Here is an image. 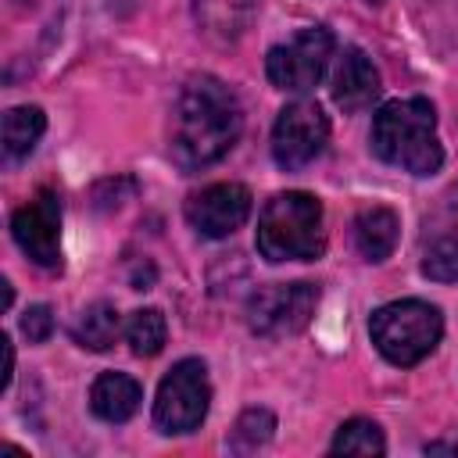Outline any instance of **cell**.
I'll return each mask as SVG.
<instances>
[{
  "mask_svg": "<svg viewBox=\"0 0 458 458\" xmlns=\"http://www.w3.org/2000/svg\"><path fill=\"white\" fill-rule=\"evenodd\" d=\"M240 125L243 111L236 93L215 75H197L175 100L168 154L182 172H200L233 150Z\"/></svg>",
  "mask_w": 458,
  "mask_h": 458,
  "instance_id": "1",
  "label": "cell"
},
{
  "mask_svg": "<svg viewBox=\"0 0 458 458\" xmlns=\"http://www.w3.org/2000/svg\"><path fill=\"white\" fill-rule=\"evenodd\" d=\"M372 150L379 161L397 165L411 175H433L444 165L437 140V111L422 97L390 100L372 118Z\"/></svg>",
  "mask_w": 458,
  "mask_h": 458,
  "instance_id": "2",
  "label": "cell"
},
{
  "mask_svg": "<svg viewBox=\"0 0 458 458\" xmlns=\"http://www.w3.org/2000/svg\"><path fill=\"white\" fill-rule=\"evenodd\" d=\"M258 254L265 261H315L326 250L322 204L304 190L276 193L258 215Z\"/></svg>",
  "mask_w": 458,
  "mask_h": 458,
  "instance_id": "3",
  "label": "cell"
},
{
  "mask_svg": "<svg viewBox=\"0 0 458 458\" xmlns=\"http://www.w3.org/2000/svg\"><path fill=\"white\" fill-rule=\"evenodd\" d=\"M369 333L376 351L390 365H419L440 344L444 318H440V308L426 301H394L372 311Z\"/></svg>",
  "mask_w": 458,
  "mask_h": 458,
  "instance_id": "4",
  "label": "cell"
},
{
  "mask_svg": "<svg viewBox=\"0 0 458 458\" xmlns=\"http://www.w3.org/2000/svg\"><path fill=\"white\" fill-rule=\"evenodd\" d=\"M211 404V383L200 358H182L168 369L157 386L154 422L161 433H193Z\"/></svg>",
  "mask_w": 458,
  "mask_h": 458,
  "instance_id": "5",
  "label": "cell"
},
{
  "mask_svg": "<svg viewBox=\"0 0 458 458\" xmlns=\"http://www.w3.org/2000/svg\"><path fill=\"white\" fill-rule=\"evenodd\" d=\"M318 308L315 283H272L250 293L247 301V326L258 336H293L301 333Z\"/></svg>",
  "mask_w": 458,
  "mask_h": 458,
  "instance_id": "6",
  "label": "cell"
},
{
  "mask_svg": "<svg viewBox=\"0 0 458 458\" xmlns=\"http://www.w3.org/2000/svg\"><path fill=\"white\" fill-rule=\"evenodd\" d=\"M329 57H333V32L322 25H308L290 43H279L268 50L265 72H268L272 86L290 89V93H304L322 79Z\"/></svg>",
  "mask_w": 458,
  "mask_h": 458,
  "instance_id": "7",
  "label": "cell"
},
{
  "mask_svg": "<svg viewBox=\"0 0 458 458\" xmlns=\"http://www.w3.org/2000/svg\"><path fill=\"white\" fill-rule=\"evenodd\" d=\"M329 140V122L315 100H293L279 111L272 129V157L279 168L297 172L311 165Z\"/></svg>",
  "mask_w": 458,
  "mask_h": 458,
  "instance_id": "8",
  "label": "cell"
},
{
  "mask_svg": "<svg viewBox=\"0 0 458 458\" xmlns=\"http://www.w3.org/2000/svg\"><path fill=\"white\" fill-rule=\"evenodd\" d=\"M14 243L39 268L61 265V197L54 190H39L29 204H21L11 218Z\"/></svg>",
  "mask_w": 458,
  "mask_h": 458,
  "instance_id": "9",
  "label": "cell"
},
{
  "mask_svg": "<svg viewBox=\"0 0 458 458\" xmlns=\"http://www.w3.org/2000/svg\"><path fill=\"white\" fill-rule=\"evenodd\" d=\"M250 215V190L243 182H215L186 200V222L204 240H222L236 233Z\"/></svg>",
  "mask_w": 458,
  "mask_h": 458,
  "instance_id": "10",
  "label": "cell"
},
{
  "mask_svg": "<svg viewBox=\"0 0 458 458\" xmlns=\"http://www.w3.org/2000/svg\"><path fill=\"white\" fill-rule=\"evenodd\" d=\"M376 97H379V72L372 68L365 50L344 47V54L336 57V68H333V104L344 114H354V111L369 107Z\"/></svg>",
  "mask_w": 458,
  "mask_h": 458,
  "instance_id": "11",
  "label": "cell"
},
{
  "mask_svg": "<svg viewBox=\"0 0 458 458\" xmlns=\"http://www.w3.org/2000/svg\"><path fill=\"white\" fill-rule=\"evenodd\" d=\"M258 11V0H193V21L204 39L229 47L236 43Z\"/></svg>",
  "mask_w": 458,
  "mask_h": 458,
  "instance_id": "12",
  "label": "cell"
},
{
  "mask_svg": "<svg viewBox=\"0 0 458 458\" xmlns=\"http://www.w3.org/2000/svg\"><path fill=\"white\" fill-rule=\"evenodd\" d=\"M140 401H143V386L125 372H104V376H97V383L89 390V408L104 422L132 419Z\"/></svg>",
  "mask_w": 458,
  "mask_h": 458,
  "instance_id": "13",
  "label": "cell"
},
{
  "mask_svg": "<svg viewBox=\"0 0 458 458\" xmlns=\"http://www.w3.org/2000/svg\"><path fill=\"white\" fill-rule=\"evenodd\" d=\"M401 222L390 208H365L354 218V243L365 261H386L397 247Z\"/></svg>",
  "mask_w": 458,
  "mask_h": 458,
  "instance_id": "14",
  "label": "cell"
},
{
  "mask_svg": "<svg viewBox=\"0 0 458 458\" xmlns=\"http://www.w3.org/2000/svg\"><path fill=\"white\" fill-rule=\"evenodd\" d=\"M47 129V118L39 107L32 104H21V107H11L4 114V157L7 161H21L36 150L39 136Z\"/></svg>",
  "mask_w": 458,
  "mask_h": 458,
  "instance_id": "15",
  "label": "cell"
},
{
  "mask_svg": "<svg viewBox=\"0 0 458 458\" xmlns=\"http://www.w3.org/2000/svg\"><path fill=\"white\" fill-rule=\"evenodd\" d=\"M122 333V318L111 304L97 301L89 308L79 311V318L72 322V340L82 347V351H107Z\"/></svg>",
  "mask_w": 458,
  "mask_h": 458,
  "instance_id": "16",
  "label": "cell"
},
{
  "mask_svg": "<svg viewBox=\"0 0 458 458\" xmlns=\"http://www.w3.org/2000/svg\"><path fill=\"white\" fill-rule=\"evenodd\" d=\"M165 336H168V326H165V315L157 308H140L125 322V340H129L132 354H140V358L157 354L165 347Z\"/></svg>",
  "mask_w": 458,
  "mask_h": 458,
  "instance_id": "17",
  "label": "cell"
},
{
  "mask_svg": "<svg viewBox=\"0 0 458 458\" xmlns=\"http://www.w3.org/2000/svg\"><path fill=\"white\" fill-rule=\"evenodd\" d=\"M272 433H276V415H272L268 408H247V411L236 419L233 433H229V451H236V454H254L258 447H265V444L272 440Z\"/></svg>",
  "mask_w": 458,
  "mask_h": 458,
  "instance_id": "18",
  "label": "cell"
},
{
  "mask_svg": "<svg viewBox=\"0 0 458 458\" xmlns=\"http://www.w3.org/2000/svg\"><path fill=\"white\" fill-rule=\"evenodd\" d=\"M333 454H383L386 451V440L379 433V426L372 419H347L333 444H329Z\"/></svg>",
  "mask_w": 458,
  "mask_h": 458,
  "instance_id": "19",
  "label": "cell"
},
{
  "mask_svg": "<svg viewBox=\"0 0 458 458\" xmlns=\"http://www.w3.org/2000/svg\"><path fill=\"white\" fill-rule=\"evenodd\" d=\"M422 276L437 283H458V236H440L422 254Z\"/></svg>",
  "mask_w": 458,
  "mask_h": 458,
  "instance_id": "20",
  "label": "cell"
},
{
  "mask_svg": "<svg viewBox=\"0 0 458 458\" xmlns=\"http://www.w3.org/2000/svg\"><path fill=\"white\" fill-rule=\"evenodd\" d=\"M132 193H136V182H132L129 175H114V179H100L89 197H93V208H97V211H114V208H122Z\"/></svg>",
  "mask_w": 458,
  "mask_h": 458,
  "instance_id": "21",
  "label": "cell"
},
{
  "mask_svg": "<svg viewBox=\"0 0 458 458\" xmlns=\"http://www.w3.org/2000/svg\"><path fill=\"white\" fill-rule=\"evenodd\" d=\"M21 333L29 336V344H43L50 333H54V311L47 304H32L25 315H21Z\"/></svg>",
  "mask_w": 458,
  "mask_h": 458,
  "instance_id": "22",
  "label": "cell"
},
{
  "mask_svg": "<svg viewBox=\"0 0 458 458\" xmlns=\"http://www.w3.org/2000/svg\"><path fill=\"white\" fill-rule=\"evenodd\" d=\"M0 344H4V386H11V376H14V347H11L7 336Z\"/></svg>",
  "mask_w": 458,
  "mask_h": 458,
  "instance_id": "23",
  "label": "cell"
},
{
  "mask_svg": "<svg viewBox=\"0 0 458 458\" xmlns=\"http://www.w3.org/2000/svg\"><path fill=\"white\" fill-rule=\"evenodd\" d=\"M426 451H429V454H458V437L447 440V444H429Z\"/></svg>",
  "mask_w": 458,
  "mask_h": 458,
  "instance_id": "24",
  "label": "cell"
}]
</instances>
